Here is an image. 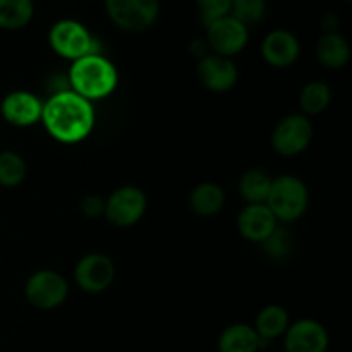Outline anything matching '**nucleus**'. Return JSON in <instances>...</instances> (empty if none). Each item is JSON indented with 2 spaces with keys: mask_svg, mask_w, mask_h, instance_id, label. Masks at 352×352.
Instances as JSON below:
<instances>
[{
  "mask_svg": "<svg viewBox=\"0 0 352 352\" xmlns=\"http://www.w3.org/2000/svg\"><path fill=\"white\" fill-rule=\"evenodd\" d=\"M267 2L265 0H232L230 16L243 23L244 26H251L263 19Z\"/></svg>",
  "mask_w": 352,
  "mask_h": 352,
  "instance_id": "25",
  "label": "nucleus"
},
{
  "mask_svg": "<svg viewBox=\"0 0 352 352\" xmlns=\"http://www.w3.org/2000/svg\"><path fill=\"white\" fill-rule=\"evenodd\" d=\"M41 120L48 134L58 143L76 144L86 140L93 131L95 110L91 102L78 93L72 89H62L43 103Z\"/></svg>",
  "mask_w": 352,
  "mask_h": 352,
  "instance_id": "1",
  "label": "nucleus"
},
{
  "mask_svg": "<svg viewBox=\"0 0 352 352\" xmlns=\"http://www.w3.org/2000/svg\"><path fill=\"white\" fill-rule=\"evenodd\" d=\"M289 315L282 306L270 305L265 306L256 316V325L253 327L260 339L263 342L267 340H274L277 337L284 336L285 330L289 329Z\"/></svg>",
  "mask_w": 352,
  "mask_h": 352,
  "instance_id": "19",
  "label": "nucleus"
},
{
  "mask_svg": "<svg viewBox=\"0 0 352 352\" xmlns=\"http://www.w3.org/2000/svg\"><path fill=\"white\" fill-rule=\"evenodd\" d=\"M301 54V45L294 33L287 30H275L265 36L261 43V55L272 67H291Z\"/></svg>",
  "mask_w": 352,
  "mask_h": 352,
  "instance_id": "14",
  "label": "nucleus"
},
{
  "mask_svg": "<svg viewBox=\"0 0 352 352\" xmlns=\"http://www.w3.org/2000/svg\"><path fill=\"white\" fill-rule=\"evenodd\" d=\"M263 340L253 327L234 323L227 327L219 339V352H256Z\"/></svg>",
  "mask_w": 352,
  "mask_h": 352,
  "instance_id": "17",
  "label": "nucleus"
},
{
  "mask_svg": "<svg viewBox=\"0 0 352 352\" xmlns=\"http://www.w3.org/2000/svg\"><path fill=\"white\" fill-rule=\"evenodd\" d=\"M313 124L302 113H291L278 120L272 133V146L282 157H296L309 146L313 140Z\"/></svg>",
  "mask_w": 352,
  "mask_h": 352,
  "instance_id": "7",
  "label": "nucleus"
},
{
  "mask_svg": "<svg viewBox=\"0 0 352 352\" xmlns=\"http://www.w3.org/2000/svg\"><path fill=\"white\" fill-rule=\"evenodd\" d=\"M48 43L55 54L72 62L86 55L100 54L95 36L86 30V26L74 19L57 21L50 28Z\"/></svg>",
  "mask_w": 352,
  "mask_h": 352,
  "instance_id": "4",
  "label": "nucleus"
},
{
  "mask_svg": "<svg viewBox=\"0 0 352 352\" xmlns=\"http://www.w3.org/2000/svg\"><path fill=\"white\" fill-rule=\"evenodd\" d=\"M316 57L320 64L327 69H342L351 60V45L337 31L332 33H323L320 40L316 41Z\"/></svg>",
  "mask_w": 352,
  "mask_h": 352,
  "instance_id": "16",
  "label": "nucleus"
},
{
  "mask_svg": "<svg viewBox=\"0 0 352 352\" xmlns=\"http://www.w3.org/2000/svg\"><path fill=\"white\" fill-rule=\"evenodd\" d=\"M292 248H294V239L291 232L280 226H277V229L261 243V251L272 261L287 260L292 253Z\"/></svg>",
  "mask_w": 352,
  "mask_h": 352,
  "instance_id": "24",
  "label": "nucleus"
},
{
  "mask_svg": "<svg viewBox=\"0 0 352 352\" xmlns=\"http://www.w3.org/2000/svg\"><path fill=\"white\" fill-rule=\"evenodd\" d=\"M148 198L138 186H122L105 199V217L116 227H133L143 219Z\"/></svg>",
  "mask_w": 352,
  "mask_h": 352,
  "instance_id": "6",
  "label": "nucleus"
},
{
  "mask_svg": "<svg viewBox=\"0 0 352 352\" xmlns=\"http://www.w3.org/2000/svg\"><path fill=\"white\" fill-rule=\"evenodd\" d=\"M332 100V89L323 81H311L299 93V107L302 116H318L325 112Z\"/></svg>",
  "mask_w": 352,
  "mask_h": 352,
  "instance_id": "22",
  "label": "nucleus"
},
{
  "mask_svg": "<svg viewBox=\"0 0 352 352\" xmlns=\"http://www.w3.org/2000/svg\"><path fill=\"white\" fill-rule=\"evenodd\" d=\"M196 6H198L203 24L208 26V24L222 19V17L230 16L232 0H196Z\"/></svg>",
  "mask_w": 352,
  "mask_h": 352,
  "instance_id": "26",
  "label": "nucleus"
},
{
  "mask_svg": "<svg viewBox=\"0 0 352 352\" xmlns=\"http://www.w3.org/2000/svg\"><path fill=\"white\" fill-rule=\"evenodd\" d=\"M69 85L72 91L88 102H93L113 93L119 85V72L109 58L100 54H91L72 62Z\"/></svg>",
  "mask_w": 352,
  "mask_h": 352,
  "instance_id": "2",
  "label": "nucleus"
},
{
  "mask_svg": "<svg viewBox=\"0 0 352 352\" xmlns=\"http://www.w3.org/2000/svg\"><path fill=\"white\" fill-rule=\"evenodd\" d=\"M26 162L19 153L10 150L0 153V186L16 188L26 179Z\"/></svg>",
  "mask_w": 352,
  "mask_h": 352,
  "instance_id": "23",
  "label": "nucleus"
},
{
  "mask_svg": "<svg viewBox=\"0 0 352 352\" xmlns=\"http://www.w3.org/2000/svg\"><path fill=\"white\" fill-rule=\"evenodd\" d=\"M277 226V219L267 205H246L237 217V230L251 243L261 244Z\"/></svg>",
  "mask_w": 352,
  "mask_h": 352,
  "instance_id": "15",
  "label": "nucleus"
},
{
  "mask_svg": "<svg viewBox=\"0 0 352 352\" xmlns=\"http://www.w3.org/2000/svg\"><path fill=\"white\" fill-rule=\"evenodd\" d=\"M33 0H0V28L21 30L33 19Z\"/></svg>",
  "mask_w": 352,
  "mask_h": 352,
  "instance_id": "21",
  "label": "nucleus"
},
{
  "mask_svg": "<svg viewBox=\"0 0 352 352\" xmlns=\"http://www.w3.org/2000/svg\"><path fill=\"white\" fill-rule=\"evenodd\" d=\"M196 72L199 82L213 93L229 91L239 79V71L232 58L219 54H206L205 57L199 58Z\"/></svg>",
  "mask_w": 352,
  "mask_h": 352,
  "instance_id": "11",
  "label": "nucleus"
},
{
  "mask_svg": "<svg viewBox=\"0 0 352 352\" xmlns=\"http://www.w3.org/2000/svg\"><path fill=\"white\" fill-rule=\"evenodd\" d=\"M248 40H250L248 26L234 19L232 16H226L206 26V43L212 54L230 58L246 47Z\"/></svg>",
  "mask_w": 352,
  "mask_h": 352,
  "instance_id": "9",
  "label": "nucleus"
},
{
  "mask_svg": "<svg viewBox=\"0 0 352 352\" xmlns=\"http://www.w3.org/2000/svg\"><path fill=\"white\" fill-rule=\"evenodd\" d=\"M24 294L34 308L54 309L64 305L69 294V285L58 272L38 270L28 278Z\"/></svg>",
  "mask_w": 352,
  "mask_h": 352,
  "instance_id": "8",
  "label": "nucleus"
},
{
  "mask_svg": "<svg viewBox=\"0 0 352 352\" xmlns=\"http://www.w3.org/2000/svg\"><path fill=\"white\" fill-rule=\"evenodd\" d=\"M226 205V191L215 182H201L189 195V206L199 217H213Z\"/></svg>",
  "mask_w": 352,
  "mask_h": 352,
  "instance_id": "18",
  "label": "nucleus"
},
{
  "mask_svg": "<svg viewBox=\"0 0 352 352\" xmlns=\"http://www.w3.org/2000/svg\"><path fill=\"white\" fill-rule=\"evenodd\" d=\"M0 112L6 122L16 127H30L41 120L43 102L31 91H12L2 100Z\"/></svg>",
  "mask_w": 352,
  "mask_h": 352,
  "instance_id": "13",
  "label": "nucleus"
},
{
  "mask_svg": "<svg viewBox=\"0 0 352 352\" xmlns=\"http://www.w3.org/2000/svg\"><path fill=\"white\" fill-rule=\"evenodd\" d=\"M82 215L88 219H100L105 213V199L98 195H88L81 201Z\"/></svg>",
  "mask_w": 352,
  "mask_h": 352,
  "instance_id": "27",
  "label": "nucleus"
},
{
  "mask_svg": "<svg viewBox=\"0 0 352 352\" xmlns=\"http://www.w3.org/2000/svg\"><path fill=\"white\" fill-rule=\"evenodd\" d=\"M272 188V177L261 168H251L239 179V195L248 205H265Z\"/></svg>",
  "mask_w": 352,
  "mask_h": 352,
  "instance_id": "20",
  "label": "nucleus"
},
{
  "mask_svg": "<svg viewBox=\"0 0 352 352\" xmlns=\"http://www.w3.org/2000/svg\"><path fill=\"white\" fill-rule=\"evenodd\" d=\"M105 9L117 28L140 33L155 24L160 0H105Z\"/></svg>",
  "mask_w": 352,
  "mask_h": 352,
  "instance_id": "5",
  "label": "nucleus"
},
{
  "mask_svg": "<svg viewBox=\"0 0 352 352\" xmlns=\"http://www.w3.org/2000/svg\"><path fill=\"white\" fill-rule=\"evenodd\" d=\"M346 2H351V0H346Z\"/></svg>",
  "mask_w": 352,
  "mask_h": 352,
  "instance_id": "28",
  "label": "nucleus"
},
{
  "mask_svg": "<svg viewBox=\"0 0 352 352\" xmlns=\"http://www.w3.org/2000/svg\"><path fill=\"white\" fill-rule=\"evenodd\" d=\"M285 352H327L329 332L316 320H299L285 330Z\"/></svg>",
  "mask_w": 352,
  "mask_h": 352,
  "instance_id": "12",
  "label": "nucleus"
},
{
  "mask_svg": "<svg viewBox=\"0 0 352 352\" xmlns=\"http://www.w3.org/2000/svg\"><path fill=\"white\" fill-rule=\"evenodd\" d=\"M116 278V267L107 254L89 253L78 261L74 280L81 291L98 294L107 291Z\"/></svg>",
  "mask_w": 352,
  "mask_h": 352,
  "instance_id": "10",
  "label": "nucleus"
},
{
  "mask_svg": "<svg viewBox=\"0 0 352 352\" xmlns=\"http://www.w3.org/2000/svg\"><path fill=\"white\" fill-rule=\"evenodd\" d=\"M265 205L277 222L291 223L301 219L309 205V191L298 175L284 174L272 179V188Z\"/></svg>",
  "mask_w": 352,
  "mask_h": 352,
  "instance_id": "3",
  "label": "nucleus"
}]
</instances>
